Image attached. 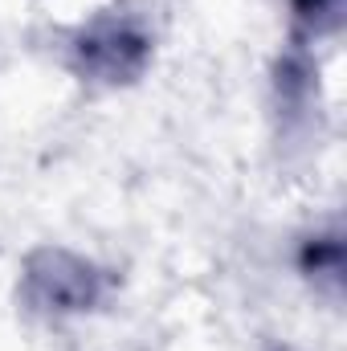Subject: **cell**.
I'll return each instance as SVG.
<instances>
[{"mask_svg":"<svg viewBox=\"0 0 347 351\" xmlns=\"http://www.w3.org/2000/svg\"><path fill=\"white\" fill-rule=\"evenodd\" d=\"M339 8H344V0H290L298 37H319V33L339 29Z\"/></svg>","mask_w":347,"mask_h":351,"instance_id":"4","label":"cell"},{"mask_svg":"<svg viewBox=\"0 0 347 351\" xmlns=\"http://www.w3.org/2000/svg\"><path fill=\"white\" fill-rule=\"evenodd\" d=\"M21 298L41 315H86L106 298V274L70 250H37L21 274Z\"/></svg>","mask_w":347,"mask_h":351,"instance_id":"2","label":"cell"},{"mask_svg":"<svg viewBox=\"0 0 347 351\" xmlns=\"http://www.w3.org/2000/svg\"><path fill=\"white\" fill-rule=\"evenodd\" d=\"M152 62V37L131 12H102L74 37V70L98 86H127Z\"/></svg>","mask_w":347,"mask_h":351,"instance_id":"1","label":"cell"},{"mask_svg":"<svg viewBox=\"0 0 347 351\" xmlns=\"http://www.w3.org/2000/svg\"><path fill=\"white\" fill-rule=\"evenodd\" d=\"M298 265H302L307 278L339 286V274H344V241H339V233H319V237H311V241L302 245V254H298Z\"/></svg>","mask_w":347,"mask_h":351,"instance_id":"3","label":"cell"}]
</instances>
